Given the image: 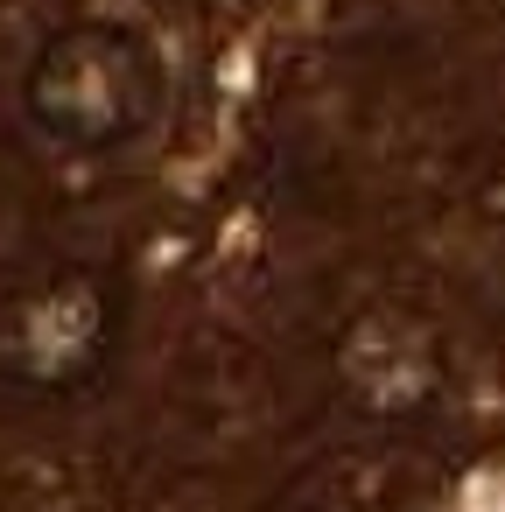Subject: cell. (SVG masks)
Returning a JSON list of instances; mask_svg holds the SVG:
<instances>
[{
  "instance_id": "7a4b0ae2",
  "label": "cell",
  "mask_w": 505,
  "mask_h": 512,
  "mask_svg": "<svg viewBox=\"0 0 505 512\" xmlns=\"http://www.w3.org/2000/svg\"><path fill=\"white\" fill-rule=\"evenodd\" d=\"M113 344V302L99 288V274L71 267L36 281L8 316H0V365L36 393H71L106 365Z\"/></svg>"
},
{
  "instance_id": "6da1fadb",
  "label": "cell",
  "mask_w": 505,
  "mask_h": 512,
  "mask_svg": "<svg viewBox=\"0 0 505 512\" xmlns=\"http://www.w3.org/2000/svg\"><path fill=\"white\" fill-rule=\"evenodd\" d=\"M162 106V78L148 50L120 29H71L29 71V113L64 148H120Z\"/></svg>"
}]
</instances>
